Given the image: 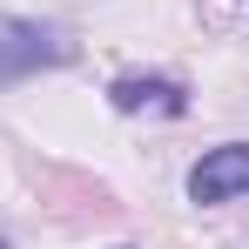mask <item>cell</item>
Segmentation results:
<instances>
[{
	"label": "cell",
	"mask_w": 249,
	"mask_h": 249,
	"mask_svg": "<svg viewBox=\"0 0 249 249\" xmlns=\"http://www.w3.org/2000/svg\"><path fill=\"white\" fill-rule=\"evenodd\" d=\"M189 196H196V202L249 196V142H222V148H209L202 162L189 168Z\"/></svg>",
	"instance_id": "2"
},
{
	"label": "cell",
	"mask_w": 249,
	"mask_h": 249,
	"mask_svg": "<svg viewBox=\"0 0 249 249\" xmlns=\"http://www.w3.org/2000/svg\"><path fill=\"white\" fill-rule=\"evenodd\" d=\"M68 54H74V47L61 41L54 27L0 14V81H20V74H34V68H61Z\"/></svg>",
	"instance_id": "1"
},
{
	"label": "cell",
	"mask_w": 249,
	"mask_h": 249,
	"mask_svg": "<svg viewBox=\"0 0 249 249\" xmlns=\"http://www.w3.org/2000/svg\"><path fill=\"white\" fill-rule=\"evenodd\" d=\"M108 101L122 108V115H142V108H162V115H182L189 108V94L175 81H162V74H122V81L108 88Z\"/></svg>",
	"instance_id": "3"
}]
</instances>
